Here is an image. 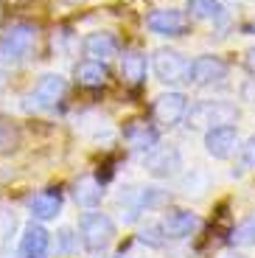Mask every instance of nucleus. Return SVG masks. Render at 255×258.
<instances>
[{
	"instance_id": "nucleus-1",
	"label": "nucleus",
	"mask_w": 255,
	"mask_h": 258,
	"mask_svg": "<svg viewBox=\"0 0 255 258\" xmlns=\"http://www.w3.org/2000/svg\"><path fill=\"white\" fill-rule=\"evenodd\" d=\"M238 107L233 101H222V98H205V101L188 104L182 121L188 123V129H213V126H236L238 121Z\"/></svg>"
},
{
	"instance_id": "nucleus-2",
	"label": "nucleus",
	"mask_w": 255,
	"mask_h": 258,
	"mask_svg": "<svg viewBox=\"0 0 255 258\" xmlns=\"http://www.w3.org/2000/svg\"><path fill=\"white\" fill-rule=\"evenodd\" d=\"M115 222L104 211H87L79 216V241L90 252H104L115 239Z\"/></svg>"
},
{
	"instance_id": "nucleus-3",
	"label": "nucleus",
	"mask_w": 255,
	"mask_h": 258,
	"mask_svg": "<svg viewBox=\"0 0 255 258\" xmlns=\"http://www.w3.org/2000/svg\"><path fill=\"white\" fill-rule=\"evenodd\" d=\"M188 68H191V59L185 56L182 51L157 48V51L152 53V71H154V76H157V82H163V84L188 82Z\"/></svg>"
},
{
	"instance_id": "nucleus-4",
	"label": "nucleus",
	"mask_w": 255,
	"mask_h": 258,
	"mask_svg": "<svg viewBox=\"0 0 255 258\" xmlns=\"http://www.w3.org/2000/svg\"><path fill=\"white\" fill-rule=\"evenodd\" d=\"M37 45V28L31 23H14L0 37V56L6 62H20Z\"/></svg>"
},
{
	"instance_id": "nucleus-5",
	"label": "nucleus",
	"mask_w": 255,
	"mask_h": 258,
	"mask_svg": "<svg viewBox=\"0 0 255 258\" xmlns=\"http://www.w3.org/2000/svg\"><path fill=\"white\" fill-rule=\"evenodd\" d=\"M230 73V64L222 56H213V53H202V56L191 59V68H188V84L194 87H213V84H222Z\"/></svg>"
},
{
	"instance_id": "nucleus-6",
	"label": "nucleus",
	"mask_w": 255,
	"mask_h": 258,
	"mask_svg": "<svg viewBox=\"0 0 255 258\" xmlns=\"http://www.w3.org/2000/svg\"><path fill=\"white\" fill-rule=\"evenodd\" d=\"M68 82L62 73H42L34 84V90L28 93V110H51L62 101Z\"/></svg>"
},
{
	"instance_id": "nucleus-7",
	"label": "nucleus",
	"mask_w": 255,
	"mask_h": 258,
	"mask_svg": "<svg viewBox=\"0 0 255 258\" xmlns=\"http://www.w3.org/2000/svg\"><path fill=\"white\" fill-rule=\"evenodd\" d=\"M179 168H182V155L174 143H168V146L157 143L146 155V171L154 180H171V177L179 174Z\"/></svg>"
},
{
	"instance_id": "nucleus-8",
	"label": "nucleus",
	"mask_w": 255,
	"mask_h": 258,
	"mask_svg": "<svg viewBox=\"0 0 255 258\" xmlns=\"http://www.w3.org/2000/svg\"><path fill=\"white\" fill-rule=\"evenodd\" d=\"M188 112V96L179 90H168V93H160L157 98L152 101V115L160 126H177L179 121L185 118Z\"/></svg>"
},
{
	"instance_id": "nucleus-9",
	"label": "nucleus",
	"mask_w": 255,
	"mask_h": 258,
	"mask_svg": "<svg viewBox=\"0 0 255 258\" xmlns=\"http://www.w3.org/2000/svg\"><path fill=\"white\" fill-rule=\"evenodd\" d=\"M157 227L166 241H182L188 236H194V230L199 227V216L194 211H188V208H174V211L163 213Z\"/></svg>"
},
{
	"instance_id": "nucleus-10",
	"label": "nucleus",
	"mask_w": 255,
	"mask_h": 258,
	"mask_svg": "<svg viewBox=\"0 0 255 258\" xmlns=\"http://www.w3.org/2000/svg\"><path fill=\"white\" fill-rule=\"evenodd\" d=\"M146 28L157 37H182L188 31V17H185L182 9H154L146 17Z\"/></svg>"
},
{
	"instance_id": "nucleus-11",
	"label": "nucleus",
	"mask_w": 255,
	"mask_h": 258,
	"mask_svg": "<svg viewBox=\"0 0 255 258\" xmlns=\"http://www.w3.org/2000/svg\"><path fill=\"white\" fill-rule=\"evenodd\" d=\"M121 135H123V141L129 143V149L141 152V155H149V152L160 143V129L154 126V123L143 121V118H132V121H126L123 129H121Z\"/></svg>"
},
{
	"instance_id": "nucleus-12",
	"label": "nucleus",
	"mask_w": 255,
	"mask_h": 258,
	"mask_svg": "<svg viewBox=\"0 0 255 258\" xmlns=\"http://www.w3.org/2000/svg\"><path fill=\"white\" fill-rule=\"evenodd\" d=\"M238 129L236 126H213L205 132V152L216 160H230L238 152Z\"/></svg>"
},
{
	"instance_id": "nucleus-13",
	"label": "nucleus",
	"mask_w": 255,
	"mask_h": 258,
	"mask_svg": "<svg viewBox=\"0 0 255 258\" xmlns=\"http://www.w3.org/2000/svg\"><path fill=\"white\" fill-rule=\"evenodd\" d=\"M51 252V233L39 222H28L17 244V258H48Z\"/></svg>"
},
{
	"instance_id": "nucleus-14",
	"label": "nucleus",
	"mask_w": 255,
	"mask_h": 258,
	"mask_svg": "<svg viewBox=\"0 0 255 258\" xmlns=\"http://www.w3.org/2000/svg\"><path fill=\"white\" fill-rule=\"evenodd\" d=\"M82 51H84V56L93 59V62H107V59L121 53V42H118V37L109 34V31H93V34L84 37Z\"/></svg>"
},
{
	"instance_id": "nucleus-15",
	"label": "nucleus",
	"mask_w": 255,
	"mask_h": 258,
	"mask_svg": "<svg viewBox=\"0 0 255 258\" xmlns=\"http://www.w3.org/2000/svg\"><path fill=\"white\" fill-rule=\"evenodd\" d=\"M62 191L56 188H45V191L34 194L31 202H28V211L37 222H53L62 213Z\"/></svg>"
},
{
	"instance_id": "nucleus-16",
	"label": "nucleus",
	"mask_w": 255,
	"mask_h": 258,
	"mask_svg": "<svg viewBox=\"0 0 255 258\" xmlns=\"http://www.w3.org/2000/svg\"><path fill=\"white\" fill-rule=\"evenodd\" d=\"M146 71H149V59L141 48H126L121 53V79L129 87H141L146 82Z\"/></svg>"
},
{
	"instance_id": "nucleus-17",
	"label": "nucleus",
	"mask_w": 255,
	"mask_h": 258,
	"mask_svg": "<svg viewBox=\"0 0 255 258\" xmlns=\"http://www.w3.org/2000/svg\"><path fill=\"white\" fill-rule=\"evenodd\" d=\"M185 17L194 20V23H224L227 20V9H224L222 0H188L185 3Z\"/></svg>"
},
{
	"instance_id": "nucleus-18",
	"label": "nucleus",
	"mask_w": 255,
	"mask_h": 258,
	"mask_svg": "<svg viewBox=\"0 0 255 258\" xmlns=\"http://www.w3.org/2000/svg\"><path fill=\"white\" fill-rule=\"evenodd\" d=\"M73 200H76V205L87 208V211H96L104 200V182L93 174L79 177L76 185H73Z\"/></svg>"
},
{
	"instance_id": "nucleus-19",
	"label": "nucleus",
	"mask_w": 255,
	"mask_h": 258,
	"mask_svg": "<svg viewBox=\"0 0 255 258\" xmlns=\"http://www.w3.org/2000/svg\"><path fill=\"white\" fill-rule=\"evenodd\" d=\"M73 76H76V82L82 84V87H104V84H107V68H104V62L84 59V62L76 64Z\"/></svg>"
},
{
	"instance_id": "nucleus-20",
	"label": "nucleus",
	"mask_w": 255,
	"mask_h": 258,
	"mask_svg": "<svg viewBox=\"0 0 255 258\" xmlns=\"http://www.w3.org/2000/svg\"><path fill=\"white\" fill-rule=\"evenodd\" d=\"M230 244H236V247H252L255 244V213H249L247 219H241L233 227Z\"/></svg>"
},
{
	"instance_id": "nucleus-21",
	"label": "nucleus",
	"mask_w": 255,
	"mask_h": 258,
	"mask_svg": "<svg viewBox=\"0 0 255 258\" xmlns=\"http://www.w3.org/2000/svg\"><path fill=\"white\" fill-rule=\"evenodd\" d=\"M255 168V135H249L244 143H238V152H236V171L233 174L241 177L244 171Z\"/></svg>"
},
{
	"instance_id": "nucleus-22",
	"label": "nucleus",
	"mask_w": 255,
	"mask_h": 258,
	"mask_svg": "<svg viewBox=\"0 0 255 258\" xmlns=\"http://www.w3.org/2000/svg\"><path fill=\"white\" fill-rule=\"evenodd\" d=\"M56 250L62 252V255H71V252L79 250V236L73 227H62V230L56 233Z\"/></svg>"
},
{
	"instance_id": "nucleus-23",
	"label": "nucleus",
	"mask_w": 255,
	"mask_h": 258,
	"mask_svg": "<svg viewBox=\"0 0 255 258\" xmlns=\"http://www.w3.org/2000/svg\"><path fill=\"white\" fill-rule=\"evenodd\" d=\"M138 241H141V244H149V247H163L166 244V239H163V233H160L157 225H152V227H146V230L138 233Z\"/></svg>"
},
{
	"instance_id": "nucleus-24",
	"label": "nucleus",
	"mask_w": 255,
	"mask_h": 258,
	"mask_svg": "<svg viewBox=\"0 0 255 258\" xmlns=\"http://www.w3.org/2000/svg\"><path fill=\"white\" fill-rule=\"evenodd\" d=\"M14 141H17V132H14V126H9V123H0V149L12 146Z\"/></svg>"
},
{
	"instance_id": "nucleus-25",
	"label": "nucleus",
	"mask_w": 255,
	"mask_h": 258,
	"mask_svg": "<svg viewBox=\"0 0 255 258\" xmlns=\"http://www.w3.org/2000/svg\"><path fill=\"white\" fill-rule=\"evenodd\" d=\"M244 34H252V37H255V17L244 23Z\"/></svg>"
},
{
	"instance_id": "nucleus-26",
	"label": "nucleus",
	"mask_w": 255,
	"mask_h": 258,
	"mask_svg": "<svg viewBox=\"0 0 255 258\" xmlns=\"http://www.w3.org/2000/svg\"><path fill=\"white\" fill-rule=\"evenodd\" d=\"M247 64H249V71H255V48L247 51Z\"/></svg>"
},
{
	"instance_id": "nucleus-27",
	"label": "nucleus",
	"mask_w": 255,
	"mask_h": 258,
	"mask_svg": "<svg viewBox=\"0 0 255 258\" xmlns=\"http://www.w3.org/2000/svg\"><path fill=\"white\" fill-rule=\"evenodd\" d=\"M59 3H68V6H79V3H84V0H59Z\"/></svg>"
},
{
	"instance_id": "nucleus-28",
	"label": "nucleus",
	"mask_w": 255,
	"mask_h": 258,
	"mask_svg": "<svg viewBox=\"0 0 255 258\" xmlns=\"http://www.w3.org/2000/svg\"><path fill=\"white\" fill-rule=\"evenodd\" d=\"M222 258H247V255H241V252H227V255H222Z\"/></svg>"
},
{
	"instance_id": "nucleus-29",
	"label": "nucleus",
	"mask_w": 255,
	"mask_h": 258,
	"mask_svg": "<svg viewBox=\"0 0 255 258\" xmlns=\"http://www.w3.org/2000/svg\"><path fill=\"white\" fill-rule=\"evenodd\" d=\"M3 87H6V79H3V71H0V90H3Z\"/></svg>"
},
{
	"instance_id": "nucleus-30",
	"label": "nucleus",
	"mask_w": 255,
	"mask_h": 258,
	"mask_svg": "<svg viewBox=\"0 0 255 258\" xmlns=\"http://www.w3.org/2000/svg\"><path fill=\"white\" fill-rule=\"evenodd\" d=\"M115 258H129V255H123V252H118V255H115Z\"/></svg>"
}]
</instances>
